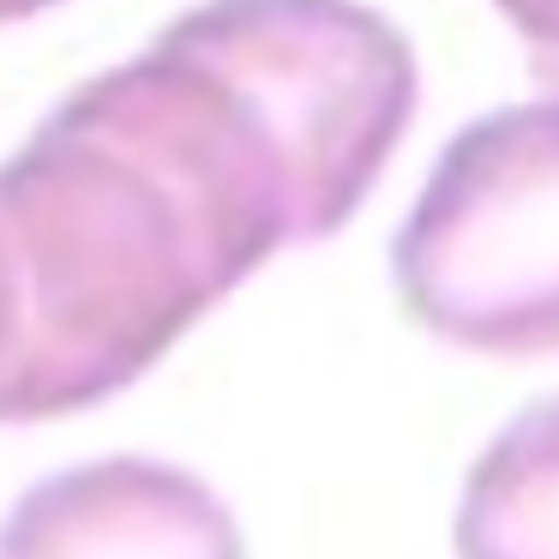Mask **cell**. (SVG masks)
<instances>
[{
	"mask_svg": "<svg viewBox=\"0 0 559 559\" xmlns=\"http://www.w3.org/2000/svg\"><path fill=\"white\" fill-rule=\"evenodd\" d=\"M7 355H13V271L0 253V373H7Z\"/></svg>",
	"mask_w": 559,
	"mask_h": 559,
	"instance_id": "obj_6",
	"label": "cell"
},
{
	"mask_svg": "<svg viewBox=\"0 0 559 559\" xmlns=\"http://www.w3.org/2000/svg\"><path fill=\"white\" fill-rule=\"evenodd\" d=\"M457 559H559V397L530 403L469 463Z\"/></svg>",
	"mask_w": 559,
	"mask_h": 559,
	"instance_id": "obj_4",
	"label": "cell"
},
{
	"mask_svg": "<svg viewBox=\"0 0 559 559\" xmlns=\"http://www.w3.org/2000/svg\"><path fill=\"white\" fill-rule=\"evenodd\" d=\"M0 559H247L235 511L181 463L97 457L43 475L0 523Z\"/></svg>",
	"mask_w": 559,
	"mask_h": 559,
	"instance_id": "obj_3",
	"label": "cell"
},
{
	"mask_svg": "<svg viewBox=\"0 0 559 559\" xmlns=\"http://www.w3.org/2000/svg\"><path fill=\"white\" fill-rule=\"evenodd\" d=\"M421 73L361 0H199L0 163V421L97 409L271 253L331 241L409 133Z\"/></svg>",
	"mask_w": 559,
	"mask_h": 559,
	"instance_id": "obj_1",
	"label": "cell"
},
{
	"mask_svg": "<svg viewBox=\"0 0 559 559\" xmlns=\"http://www.w3.org/2000/svg\"><path fill=\"white\" fill-rule=\"evenodd\" d=\"M493 7L506 13V25L518 31L535 85L559 97V0H493Z\"/></svg>",
	"mask_w": 559,
	"mask_h": 559,
	"instance_id": "obj_5",
	"label": "cell"
},
{
	"mask_svg": "<svg viewBox=\"0 0 559 559\" xmlns=\"http://www.w3.org/2000/svg\"><path fill=\"white\" fill-rule=\"evenodd\" d=\"M421 331L469 355H559V97L487 109L439 151L391 241Z\"/></svg>",
	"mask_w": 559,
	"mask_h": 559,
	"instance_id": "obj_2",
	"label": "cell"
},
{
	"mask_svg": "<svg viewBox=\"0 0 559 559\" xmlns=\"http://www.w3.org/2000/svg\"><path fill=\"white\" fill-rule=\"evenodd\" d=\"M49 7H61V0H0V25H19V19H37V13H49Z\"/></svg>",
	"mask_w": 559,
	"mask_h": 559,
	"instance_id": "obj_7",
	"label": "cell"
}]
</instances>
